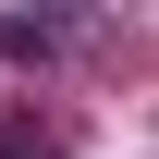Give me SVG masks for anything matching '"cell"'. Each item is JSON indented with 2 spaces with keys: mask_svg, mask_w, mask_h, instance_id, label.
Segmentation results:
<instances>
[{
  "mask_svg": "<svg viewBox=\"0 0 159 159\" xmlns=\"http://www.w3.org/2000/svg\"><path fill=\"white\" fill-rule=\"evenodd\" d=\"M0 159H49V135H37V110H0Z\"/></svg>",
  "mask_w": 159,
  "mask_h": 159,
  "instance_id": "cell-2",
  "label": "cell"
},
{
  "mask_svg": "<svg viewBox=\"0 0 159 159\" xmlns=\"http://www.w3.org/2000/svg\"><path fill=\"white\" fill-rule=\"evenodd\" d=\"M0 49L12 61H61V12H0Z\"/></svg>",
  "mask_w": 159,
  "mask_h": 159,
  "instance_id": "cell-1",
  "label": "cell"
}]
</instances>
